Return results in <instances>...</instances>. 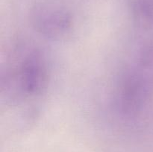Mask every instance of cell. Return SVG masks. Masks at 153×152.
I'll list each match as a JSON object with an SVG mask.
<instances>
[{"instance_id":"6da1fadb","label":"cell","mask_w":153,"mask_h":152,"mask_svg":"<svg viewBox=\"0 0 153 152\" xmlns=\"http://www.w3.org/2000/svg\"><path fill=\"white\" fill-rule=\"evenodd\" d=\"M49 76L42 51L28 40L16 39L7 50L1 66V98L9 107L31 105L45 93Z\"/></svg>"},{"instance_id":"3957f363","label":"cell","mask_w":153,"mask_h":152,"mask_svg":"<svg viewBox=\"0 0 153 152\" xmlns=\"http://www.w3.org/2000/svg\"><path fill=\"white\" fill-rule=\"evenodd\" d=\"M130 15L139 27L153 24V0H128Z\"/></svg>"},{"instance_id":"7a4b0ae2","label":"cell","mask_w":153,"mask_h":152,"mask_svg":"<svg viewBox=\"0 0 153 152\" xmlns=\"http://www.w3.org/2000/svg\"><path fill=\"white\" fill-rule=\"evenodd\" d=\"M29 21L37 34L52 40L65 39L73 28L71 12L56 0H46L35 4L30 11Z\"/></svg>"}]
</instances>
